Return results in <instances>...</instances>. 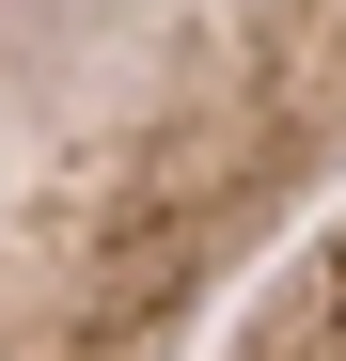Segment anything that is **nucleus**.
I'll return each mask as SVG.
<instances>
[{
    "label": "nucleus",
    "instance_id": "1",
    "mask_svg": "<svg viewBox=\"0 0 346 361\" xmlns=\"http://www.w3.org/2000/svg\"><path fill=\"white\" fill-rule=\"evenodd\" d=\"M346 204V0H0V361H205Z\"/></svg>",
    "mask_w": 346,
    "mask_h": 361
},
{
    "label": "nucleus",
    "instance_id": "2",
    "mask_svg": "<svg viewBox=\"0 0 346 361\" xmlns=\"http://www.w3.org/2000/svg\"><path fill=\"white\" fill-rule=\"evenodd\" d=\"M205 361H346V204H330L252 298H237V314H220Z\"/></svg>",
    "mask_w": 346,
    "mask_h": 361
}]
</instances>
